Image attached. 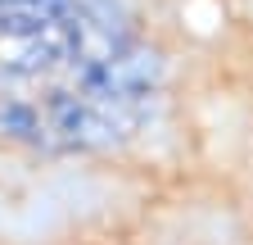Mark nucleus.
<instances>
[{"instance_id":"1","label":"nucleus","mask_w":253,"mask_h":245,"mask_svg":"<svg viewBox=\"0 0 253 245\" xmlns=\"http://www.w3.org/2000/svg\"><path fill=\"white\" fill-rule=\"evenodd\" d=\"M163 86V55L100 0H0V145H126L158 118Z\"/></svg>"}]
</instances>
